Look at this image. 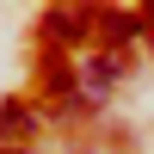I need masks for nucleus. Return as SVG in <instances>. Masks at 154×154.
I'll return each mask as SVG.
<instances>
[{"instance_id": "nucleus-1", "label": "nucleus", "mask_w": 154, "mask_h": 154, "mask_svg": "<svg viewBox=\"0 0 154 154\" xmlns=\"http://www.w3.org/2000/svg\"><path fill=\"white\" fill-rule=\"evenodd\" d=\"M43 37H49V49L93 37V6H49V12H43Z\"/></svg>"}, {"instance_id": "nucleus-3", "label": "nucleus", "mask_w": 154, "mask_h": 154, "mask_svg": "<svg viewBox=\"0 0 154 154\" xmlns=\"http://www.w3.org/2000/svg\"><path fill=\"white\" fill-rule=\"evenodd\" d=\"M93 31L105 37L111 49H117V43H130V37H142V31H148V19H142V6H136V12H111V6H93Z\"/></svg>"}, {"instance_id": "nucleus-6", "label": "nucleus", "mask_w": 154, "mask_h": 154, "mask_svg": "<svg viewBox=\"0 0 154 154\" xmlns=\"http://www.w3.org/2000/svg\"><path fill=\"white\" fill-rule=\"evenodd\" d=\"M0 154H25V148H0Z\"/></svg>"}, {"instance_id": "nucleus-4", "label": "nucleus", "mask_w": 154, "mask_h": 154, "mask_svg": "<svg viewBox=\"0 0 154 154\" xmlns=\"http://www.w3.org/2000/svg\"><path fill=\"white\" fill-rule=\"evenodd\" d=\"M37 123H43V117H37L25 99H6V105H0V142H6V148H25L37 136Z\"/></svg>"}, {"instance_id": "nucleus-5", "label": "nucleus", "mask_w": 154, "mask_h": 154, "mask_svg": "<svg viewBox=\"0 0 154 154\" xmlns=\"http://www.w3.org/2000/svg\"><path fill=\"white\" fill-rule=\"evenodd\" d=\"M37 80H43V93H49V99H74L80 68H68V56H62V49H43V74H37Z\"/></svg>"}, {"instance_id": "nucleus-2", "label": "nucleus", "mask_w": 154, "mask_h": 154, "mask_svg": "<svg viewBox=\"0 0 154 154\" xmlns=\"http://www.w3.org/2000/svg\"><path fill=\"white\" fill-rule=\"evenodd\" d=\"M117 74H123V49H99V56L80 68V99H86V105H99V99L117 86Z\"/></svg>"}, {"instance_id": "nucleus-7", "label": "nucleus", "mask_w": 154, "mask_h": 154, "mask_svg": "<svg viewBox=\"0 0 154 154\" xmlns=\"http://www.w3.org/2000/svg\"><path fill=\"white\" fill-rule=\"evenodd\" d=\"M148 49H154V31H148Z\"/></svg>"}]
</instances>
